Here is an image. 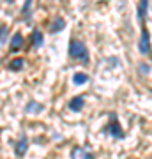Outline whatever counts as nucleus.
Segmentation results:
<instances>
[{
  "label": "nucleus",
  "mask_w": 152,
  "mask_h": 159,
  "mask_svg": "<svg viewBox=\"0 0 152 159\" xmlns=\"http://www.w3.org/2000/svg\"><path fill=\"white\" fill-rule=\"evenodd\" d=\"M21 44H23L21 34H14V35H12V41H11V50H12V51L20 50V48H21Z\"/></svg>",
  "instance_id": "423d86ee"
},
{
  "label": "nucleus",
  "mask_w": 152,
  "mask_h": 159,
  "mask_svg": "<svg viewBox=\"0 0 152 159\" xmlns=\"http://www.w3.org/2000/svg\"><path fill=\"white\" fill-rule=\"evenodd\" d=\"M112 124L106 127V131L112 134L113 138H122L124 136V133H122V129H120V125H118V122H117V117H115V113H112Z\"/></svg>",
  "instance_id": "7ed1b4c3"
},
{
  "label": "nucleus",
  "mask_w": 152,
  "mask_h": 159,
  "mask_svg": "<svg viewBox=\"0 0 152 159\" xmlns=\"http://www.w3.org/2000/svg\"><path fill=\"white\" fill-rule=\"evenodd\" d=\"M6 37H7V29L6 27H0V44L6 43Z\"/></svg>",
  "instance_id": "ddd939ff"
},
{
  "label": "nucleus",
  "mask_w": 152,
  "mask_h": 159,
  "mask_svg": "<svg viewBox=\"0 0 152 159\" xmlns=\"http://www.w3.org/2000/svg\"><path fill=\"white\" fill-rule=\"evenodd\" d=\"M138 50H140L141 55H147L150 51V39H149V32L145 29L141 30V37H140V43H138Z\"/></svg>",
  "instance_id": "f03ea898"
},
{
  "label": "nucleus",
  "mask_w": 152,
  "mask_h": 159,
  "mask_svg": "<svg viewBox=\"0 0 152 159\" xmlns=\"http://www.w3.org/2000/svg\"><path fill=\"white\" fill-rule=\"evenodd\" d=\"M23 67V58H14L11 64H9V69H12V71H18V69Z\"/></svg>",
  "instance_id": "f8f14e48"
},
{
  "label": "nucleus",
  "mask_w": 152,
  "mask_h": 159,
  "mask_svg": "<svg viewBox=\"0 0 152 159\" xmlns=\"http://www.w3.org/2000/svg\"><path fill=\"white\" fill-rule=\"evenodd\" d=\"M71 157L73 159H94V156L83 147H74L71 150Z\"/></svg>",
  "instance_id": "20e7f679"
},
{
  "label": "nucleus",
  "mask_w": 152,
  "mask_h": 159,
  "mask_svg": "<svg viewBox=\"0 0 152 159\" xmlns=\"http://www.w3.org/2000/svg\"><path fill=\"white\" fill-rule=\"evenodd\" d=\"M69 57L71 58H76V60H81V62H89V50L87 46L81 43V41H76L73 39L69 43Z\"/></svg>",
  "instance_id": "f257e3e1"
},
{
  "label": "nucleus",
  "mask_w": 152,
  "mask_h": 159,
  "mask_svg": "<svg viewBox=\"0 0 152 159\" xmlns=\"http://www.w3.org/2000/svg\"><path fill=\"white\" fill-rule=\"evenodd\" d=\"M32 44L37 46V48L43 44V34H41L39 30H34V32H32Z\"/></svg>",
  "instance_id": "9d476101"
},
{
  "label": "nucleus",
  "mask_w": 152,
  "mask_h": 159,
  "mask_svg": "<svg viewBox=\"0 0 152 159\" xmlns=\"http://www.w3.org/2000/svg\"><path fill=\"white\" fill-rule=\"evenodd\" d=\"M64 20L62 18H55V21L51 23V32H60V30L64 29Z\"/></svg>",
  "instance_id": "6e6552de"
},
{
  "label": "nucleus",
  "mask_w": 152,
  "mask_h": 159,
  "mask_svg": "<svg viewBox=\"0 0 152 159\" xmlns=\"http://www.w3.org/2000/svg\"><path fill=\"white\" fill-rule=\"evenodd\" d=\"M147 7H149V2H140V6H138V18H140V21L145 20V12H147Z\"/></svg>",
  "instance_id": "1a4fd4ad"
},
{
  "label": "nucleus",
  "mask_w": 152,
  "mask_h": 159,
  "mask_svg": "<svg viewBox=\"0 0 152 159\" xmlns=\"http://www.w3.org/2000/svg\"><path fill=\"white\" fill-rule=\"evenodd\" d=\"M83 104H85L83 97H74L73 101H69V108L73 110V111H80V110L83 108Z\"/></svg>",
  "instance_id": "39448f33"
},
{
  "label": "nucleus",
  "mask_w": 152,
  "mask_h": 159,
  "mask_svg": "<svg viewBox=\"0 0 152 159\" xmlns=\"http://www.w3.org/2000/svg\"><path fill=\"white\" fill-rule=\"evenodd\" d=\"M73 81L76 83V85H81V83H87V81H89V76L83 74V73H76L73 76Z\"/></svg>",
  "instance_id": "9b49d317"
},
{
  "label": "nucleus",
  "mask_w": 152,
  "mask_h": 159,
  "mask_svg": "<svg viewBox=\"0 0 152 159\" xmlns=\"http://www.w3.org/2000/svg\"><path fill=\"white\" fill-rule=\"evenodd\" d=\"M27 110H28V111H30V110H35V111H41V110H43V106H41V104H35V102H30V104L27 106Z\"/></svg>",
  "instance_id": "4468645a"
},
{
  "label": "nucleus",
  "mask_w": 152,
  "mask_h": 159,
  "mask_svg": "<svg viewBox=\"0 0 152 159\" xmlns=\"http://www.w3.org/2000/svg\"><path fill=\"white\" fill-rule=\"evenodd\" d=\"M27 147H28V143H27V138L23 136L20 142H18L16 145V156H23V154L27 152Z\"/></svg>",
  "instance_id": "0eeeda50"
}]
</instances>
